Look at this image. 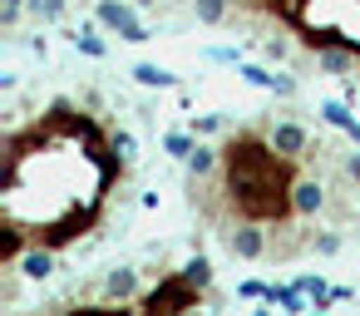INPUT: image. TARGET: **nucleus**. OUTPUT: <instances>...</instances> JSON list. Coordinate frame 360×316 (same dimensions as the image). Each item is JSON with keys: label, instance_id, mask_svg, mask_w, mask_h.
Returning <instances> with one entry per match:
<instances>
[{"label": "nucleus", "instance_id": "9d476101", "mask_svg": "<svg viewBox=\"0 0 360 316\" xmlns=\"http://www.w3.org/2000/svg\"><path fill=\"white\" fill-rule=\"evenodd\" d=\"M70 45H75V50H84V55H94V60H104V55H109V45L99 40V30H94V25H79V30L70 35Z\"/></svg>", "mask_w": 360, "mask_h": 316}, {"label": "nucleus", "instance_id": "f257e3e1", "mask_svg": "<svg viewBox=\"0 0 360 316\" xmlns=\"http://www.w3.org/2000/svg\"><path fill=\"white\" fill-rule=\"evenodd\" d=\"M94 15H99V25H104V30H114V35H119V40H129V45L153 40V35H148V25L139 20V6H134V0H129V6H124V0H99Z\"/></svg>", "mask_w": 360, "mask_h": 316}, {"label": "nucleus", "instance_id": "dca6fc26", "mask_svg": "<svg viewBox=\"0 0 360 316\" xmlns=\"http://www.w3.org/2000/svg\"><path fill=\"white\" fill-rule=\"evenodd\" d=\"M193 11H198L202 25H217V20L227 15V0H193Z\"/></svg>", "mask_w": 360, "mask_h": 316}, {"label": "nucleus", "instance_id": "9b49d317", "mask_svg": "<svg viewBox=\"0 0 360 316\" xmlns=\"http://www.w3.org/2000/svg\"><path fill=\"white\" fill-rule=\"evenodd\" d=\"M316 70H326V75L355 70V55H350V50H316Z\"/></svg>", "mask_w": 360, "mask_h": 316}, {"label": "nucleus", "instance_id": "412c9836", "mask_svg": "<svg viewBox=\"0 0 360 316\" xmlns=\"http://www.w3.org/2000/svg\"><path fill=\"white\" fill-rule=\"evenodd\" d=\"M134 148H139L134 134H114V153H119V158H134Z\"/></svg>", "mask_w": 360, "mask_h": 316}, {"label": "nucleus", "instance_id": "f03ea898", "mask_svg": "<svg viewBox=\"0 0 360 316\" xmlns=\"http://www.w3.org/2000/svg\"><path fill=\"white\" fill-rule=\"evenodd\" d=\"M198 301H202V286H193L183 272H173L158 291H148V296H143V306H148V311H188V306H198Z\"/></svg>", "mask_w": 360, "mask_h": 316}, {"label": "nucleus", "instance_id": "ddd939ff", "mask_svg": "<svg viewBox=\"0 0 360 316\" xmlns=\"http://www.w3.org/2000/svg\"><path fill=\"white\" fill-rule=\"evenodd\" d=\"M237 75H242L247 84H257V89H276V75L262 70V65H237Z\"/></svg>", "mask_w": 360, "mask_h": 316}, {"label": "nucleus", "instance_id": "20e7f679", "mask_svg": "<svg viewBox=\"0 0 360 316\" xmlns=\"http://www.w3.org/2000/svg\"><path fill=\"white\" fill-rule=\"evenodd\" d=\"M227 247H232V257L257 262V257H266V232H262V227H257V217H252V222H242V227H232V232H227Z\"/></svg>", "mask_w": 360, "mask_h": 316}, {"label": "nucleus", "instance_id": "4be33fe9", "mask_svg": "<svg viewBox=\"0 0 360 316\" xmlns=\"http://www.w3.org/2000/svg\"><path fill=\"white\" fill-rule=\"evenodd\" d=\"M20 11H25V0H6V11H0V20H6V25H15V20H20Z\"/></svg>", "mask_w": 360, "mask_h": 316}, {"label": "nucleus", "instance_id": "aec40b11", "mask_svg": "<svg viewBox=\"0 0 360 316\" xmlns=\"http://www.w3.org/2000/svg\"><path fill=\"white\" fill-rule=\"evenodd\" d=\"M217 129H222L217 114H193V134H217Z\"/></svg>", "mask_w": 360, "mask_h": 316}, {"label": "nucleus", "instance_id": "a211bd4d", "mask_svg": "<svg viewBox=\"0 0 360 316\" xmlns=\"http://www.w3.org/2000/svg\"><path fill=\"white\" fill-rule=\"evenodd\" d=\"M163 148H168L173 158H188V153L198 148V134H168V139H163Z\"/></svg>", "mask_w": 360, "mask_h": 316}, {"label": "nucleus", "instance_id": "7ed1b4c3", "mask_svg": "<svg viewBox=\"0 0 360 316\" xmlns=\"http://www.w3.org/2000/svg\"><path fill=\"white\" fill-rule=\"evenodd\" d=\"M266 144H271L276 153H286V158H306V153H316L311 129H306V124H296V119H276V124L266 129Z\"/></svg>", "mask_w": 360, "mask_h": 316}, {"label": "nucleus", "instance_id": "6ab92c4d", "mask_svg": "<svg viewBox=\"0 0 360 316\" xmlns=\"http://www.w3.org/2000/svg\"><path fill=\"white\" fill-rule=\"evenodd\" d=\"M311 247H316L321 257H330V252H340V232H316V237H311Z\"/></svg>", "mask_w": 360, "mask_h": 316}, {"label": "nucleus", "instance_id": "f8f14e48", "mask_svg": "<svg viewBox=\"0 0 360 316\" xmlns=\"http://www.w3.org/2000/svg\"><path fill=\"white\" fill-rule=\"evenodd\" d=\"M296 286H301V291H306V296H311V301H316L321 311H326V306L335 301V291H330V286H326L321 277H311V272H306V277H296Z\"/></svg>", "mask_w": 360, "mask_h": 316}, {"label": "nucleus", "instance_id": "6e6552de", "mask_svg": "<svg viewBox=\"0 0 360 316\" xmlns=\"http://www.w3.org/2000/svg\"><path fill=\"white\" fill-rule=\"evenodd\" d=\"M134 80H139L143 89H173V84H178V75L163 70V65H134Z\"/></svg>", "mask_w": 360, "mask_h": 316}, {"label": "nucleus", "instance_id": "39448f33", "mask_svg": "<svg viewBox=\"0 0 360 316\" xmlns=\"http://www.w3.org/2000/svg\"><path fill=\"white\" fill-rule=\"evenodd\" d=\"M291 208H296V217H316L326 208V183L321 178H296L291 183Z\"/></svg>", "mask_w": 360, "mask_h": 316}, {"label": "nucleus", "instance_id": "5701e85b", "mask_svg": "<svg viewBox=\"0 0 360 316\" xmlns=\"http://www.w3.org/2000/svg\"><path fill=\"white\" fill-rule=\"evenodd\" d=\"M262 55H266V60H286V40H266Z\"/></svg>", "mask_w": 360, "mask_h": 316}, {"label": "nucleus", "instance_id": "4468645a", "mask_svg": "<svg viewBox=\"0 0 360 316\" xmlns=\"http://www.w3.org/2000/svg\"><path fill=\"white\" fill-rule=\"evenodd\" d=\"M321 119H326V124H335V129H350V124H355V119H350V109H345L340 99H326V104H321Z\"/></svg>", "mask_w": 360, "mask_h": 316}, {"label": "nucleus", "instance_id": "b1692460", "mask_svg": "<svg viewBox=\"0 0 360 316\" xmlns=\"http://www.w3.org/2000/svg\"><path fill=\"white\" fill-rule=\"evenodd\" d=\"M345 178L360 183V153H345Z\"/></svg>", "mask_w": 360, "mask_h": 316}, {"label": "nucleus", "instance_id": "f3484780", "mask_svg": "<svg viewBox=\"0 0 360 316\" xmlns=\"http://www.w3.org/2000/svg\"><path fill=\"white\" fill-rule=\"evenodd\" d=\"M30 15L45 20V25H55V20L65 15V0H30Z\"/></svg>", "mask_w": 360, "mask_h": 316}, {"label": "nucleus", "instance_id": "a878e982", "mask_svg": "<svg viewBox=\"0 0 360 316\" xmlns=\"http://www.w3.org/2000/svg\"><path fill=\"white\" fill-rule=\"evenodd\" d=\"M134 6H139V11H148V6H158V0H134Z\"/></svg>", "mask_w": 360, "mask_h": 316}, {"label": "nucleus", "instance_id": "1a4fd4ad", "mask_svg": "<svg viewBox=\"0 0 360 316\" xmlns=\"http://www.w3.org/2000/svg\"><path fill=\"white\" fill-rule=\"evenodd\" d=\"M217 158H222L217 148H207V144H198V148L188 153V173H193V178H212V173H217Z\"/></svg>", "mask_w": 360, "mask_h": 316}, {"label": "nucleus", "instance_id": "423d86ee", "mask_svg": "<svg viewBox=\"0 0 360 316\" xmlns=\"http://www.w3.org/2000/svg\"><path fill=\"white\" fill-rule=\"evenodd\" d=\"M104 296H109V301H134V296H139V272L114 267V272L104 277Z\"/></svg>", "mask_w": 360, "mask_h": 316}, {"label": "nucleus", "instance_id": "0eeeda50", "mask_svg": "<svg viewBox=\"0 0 360 316\" xmlns=\"http://www.w3.org/2000/svg\"><path fill=\"white\" fill-rule=\"evenodd\" d=\"M20 267H25V277H30V282H45V277L55 272V247H45V242H35V252H30V257H25Z\"/></svg>", "mask_w": 360, "mask_h": 316}, {"label": "nucleus", "instance_id": "393cba45", "mask_svg": "<svg viewBox=\"0 0 360 316\" xmlns=\"http://www.w3.org/2000/svg\"><path fill=\"white\" fill-rule=\"evenodd\" d=\"M345 134H350V144H360V119H355V124H350Z\"/></svg>", "mask_w": 360, "mask_h": 316}, {"label": "nucleus", "instance_id": "2eb2a0df", "mask_svg": "<svg viewBox=\"0 0 360 316\" xmlns=\"http://www.w3.org/2000/svg\"><path fill=\"white\" fill-rule=\"evenodd\" d=\"M183 277H188L193 286H202V291H207V286H212V267H207V257H193V262L183 267Z\"/></svg>", "mask_w": 360, "mask_h": 316}]
</instances>
